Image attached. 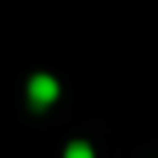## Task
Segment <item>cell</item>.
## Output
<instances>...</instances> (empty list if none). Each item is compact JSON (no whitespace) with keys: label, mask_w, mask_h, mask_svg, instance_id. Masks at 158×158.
Listing matches in <instances>:
<instances>
[{"label":"cell","mask_w":158,"mask_h":158,"mask_svg":"<svg viewBox=\"0 0 158 158\" xmlns=\"http://www.w3.org/2000/svg\"><path fill=\"white\" fill-rule=\"evenodd\" d=\"M62 158H97V155H94V147H91L88 141H70L68 147H64Z\"/></svg>","instance_id":"7a4b0ae2"},{"label":"cell","mask_w":158,"mask_h":158,"mask_svg":"<svg viewBox=\"0 0 158 158\" xmlns=\"http://www.w3.org/2000/svg\"><path fill=\"white\" fill-rule=\"evenodd\" d=\"M59 94H62V85H59L56 76L50 73H32L27 82V100L32 108H47L53 106V102L59 100Z\"/></svg>","instance_id":"6da1fadb"}]
</instances>
